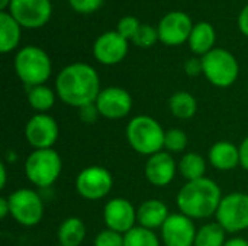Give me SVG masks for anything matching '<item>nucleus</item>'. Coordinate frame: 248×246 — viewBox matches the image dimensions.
Returning <instances> with one entry per match:
<instances>
[{
  "label": "nucleus",
  "instance_id": "1",
  "mask_svg": "<svg viewBox=\"0 0 248 246\" xmlns=\"http://www.w3.org/2000/svg\"><path fill=\"white\" fill-rule=\"evenodd\" d=\"M55 91L61 101L80 109L96 101L100 93V80L92 65L74 62L60 71L55 80Z\"/></svg>",
  "mask_w": 248,
  "mask_h": 246
},
{
  "label": "nucleus",
  "instance_id": "2",
  "mask_svg": "<svg viewBox=\"0 0 248 246\" xmlns=\"http://www.w3.org/2000/svg\"><path fill=\"white\" fill-rule=\"evenodd\" d=\"M222 197L221 187L214 180L203 177L186 181L177 193L176 203L180 213L193 220H203L217 215Z\"/></svg>",
  "mask_w": 248,
  "mask_h": 246
},
{
  "label": "nucleus",
  "instance_id": "3",
  "mask_svg": "<svg viewBox=\"0 0 248 246\" xmlns=\"http://www.w3.org/2000/svg\"><path fill=\"white\" fill-rule=\"evenodd\" d=\"M129 146L140 155L151 157L164 149L166 130L158 120L148 115H138L132 117L125 130Z\"/></svg>",
  "mask_w": 248,
  "mask_h": 246
},
{
  "label": "nucleus",
  "instance_id": "4",
  "mask_svg": "<svg viewBox=\"0 0 248 246\" xmlns=\"http://www.w3.org/2000/svg\"><path fill=\"white\" fill-rule=\"evenodd\" d=\"M62 159L55 149H33L25 161V175L38 188H48L60 178Z\"/></svg>",
  "mask_w": 248,
  "mask_h": 246
},
{
  "label": "nucleus",
  "instance_id": "5",
  "mask_svg": "<svg viewBox=\"0 0 248 246\" xmlns=\"http://www.w3.org/2000/svg\"><path fill=\"white\" fill-rule=\"evenodd\" d=\"M15 70L26 87H35L44 84L49 78L52 65L44 49L38 46H25L16 54Z\"/></svg>",
  "mask_w": 248,
  "mask_h": 246
},
{
  "label": "nucleus",
  "instance_id": "6",
  "mask_svg": "<svg viewBox=\"0 0 248 246\" xmlns=\"http://www.w3.org/2000/svg\"><path fill=\"white\" fill-rule=\"evenodd\" d=\"M202 67L206 80L221 88L232 86L240 72L235 57L222 48H215L205 54L202 57Z\"/></svg>",
  "mask_w": 248,
  "mask_h": 246
},
{
  "label": "nucleus",
  "instance_id": "7",
  "mask_svg": "<svg viewBox=\"0 0 248 246\" xmlns=\"http://www.w3.org/2000/svg\"><path fill=\"white\" fill-rule=\"evenodd\" d=\"M10 216L23 228H33L44 217V200L32 188H17L7 196Z\"/></svg>",
  "mask_w": 248,
  "mask_h": 246
},
{
  "label": "nucleus",
  "instance_id": "8",
  "mask_svg": "<svg viewBox=\"0 0 248 246\" xmlns=\"http://www.w3.org/2000/svg\"><path fill=\"white\" fill-rule=\"evenodd\" d=\"M215 219L227 233H240L248 231L247 193L235 191L224 196Z\"/></svg>",
  "mask_w": 248,
  "mask_h": 246
},
{
  "label": "nucleus",
  "instance_id": "9",
  "mask_svg": "<svg viewBox=\"0 0 248 246\" xmlns=\"http://www.w3.org/2000/svg\"><path fill=\"white\" fill-rule=\"evenodd\" d=\"M77 194L87 202H99L105 199L113 187V175L100 165H92L81 170L74 183Z\"/></svg>",
  "mask_w": 248,
  "mask_h": 246
},
{
  "label": "nucleus",
  "instance_id": "10",
  "mask_svg": "<svg viewBox=\"0 0 248 246\" xmlns=\"http://www.w3.org/2000/svg\"><path fill=\"white\" fill-rule=\"evenodd\" d=\"M25 138L33 149H51L60 138L58 122L48 113H35L25 126Z\"/></svg>",
  "mask_w": 248,
  "mask_h": 246
},
{
  "label": "nucleus",
  "instance_id": "11",
  "mask_svg": "<svg viewBox=\"0 0 248 246\" xmlns=\"http://www.w3.org/2000/svg\"><path fill=\"white\" fill-rule=\"evenodd\" d=\"M94 103L100 116L108 120H121L132 110V97L121 87H106L100 90Z\"/></svg>",
  "mask_w": 248,
  "mask_h": 246
},
{
  "label": "nucleus",
  "instance_id": "12",
  "mask_svg": "<svg viewBox=\"0 0 248 246\" xmlns=\"http://www.w3.org/2000/svg\"><path fill=\"white\" fill-rule=\"evenodd\" d=\"M103 222L108 229L118 233H128L137 223V207L124 197L110 199L103 209Z\"/></svg>",
  "mask_w": 248,
  "mask_h": 246
},
{
  "label": "nucleus",
  "instance_id": "13",
  "mask_svg": "<svg viewBox=\"0 0 248 246\" xmlns=\"http://www.w3.org/2000/svg\"><path fill=\"white\" fill-rule=\"evenodd\" d=\"M195 220L183 213L170 215L161 228V242L164 246H195Z\"/></svg>",
  "mask_w": 248,
  "mask_h": 246
},
{
  "label": "nucleus",
  "instance_id": "14",
  "mask_svg": "<svg viewBox=\"0 0 248 246\" xmlns=\"http://www.w3.org/2000/svg\"><path fill=\"white\" fill-rule=\"evenodd\" d=\"M177 171L179 162H176L173 154L167 151H160L148 157L144 168V175L151 186L163 188L171 184Z\"/></svg>",
  "mask_w": 248,
  "mask_h": 246
},
{
  "label": "nucleus",
  "instance_id": "15",
  "mask_svg": "<svg viewBox=\"0 0 248 246\" xmlns=\"http://www.w3.org/2000/svg\"><path fill=\"white\" fill-rule=\"evenodd\" d=\"M10 14L26 28L42 26L51 14L49 0H10Z\"/></svg>",
  "mask_w": 248,
  "mask_h": 246
},
{
  "label": "nucleus",
  "instance_id": "16",
  "mask_svg": "<svg viewBox=\"0 0 248 246\" xmlns=\"http://www.w3.org/2000/svg\"><path fill=\"white\" fill-rule=\"evenodd\" d=\"M192 29L193 26L190 17L183 12H171L166 14L157 28L158 38L166 45L183 43L186 39H189Z\"/></svg>",
  "mask_w": 248,
  "mask_h": 246
},
{
  "label": "nucleus",
  "instance_id": "17",
  "mask_svg": "<svg viewBox=\"0 0 248 246\" xmlns=\"http://www.w3.org/2000/svg\"><path fill=\"white\" fill-rule=\"evenodd\" d=\"M128 39H125L118 30H110L100 35L94 45L93 54L102 64L112 65L121 62L128 52Z\"/></svg>",
  "mask_w": 248,
  "mask_h": 246
},
{
  "label": "nucleus",
  "instance_id": "18",
  "mask_svg": "<svg viewBox=\"0 0 248 246\" xmlns=\"http://www.w3.org/2000/svg\"><path fill=\"white\" fill-rule=\"evenodd\" d=\"M169 207L158 199H148L137 207V223L138 226L155 231L161 229L169 219Z\"/></svg>",
  "mask_w": 248,
  "mask_h": 246
},
{
  "label": "nucleus",
  "instance_id": "19",
  "mask_svg": "<svg viewBox=\"0 0 248 246\" xmlns=\"http://www.w3.org/2000/svg\"><path fill=\"white\" fill-rule=\"evenodd\" d=\"M208 161L218 171H232L240 167V148L230 141H218L209 148Z\"/></svg>",
  "mask_w": 248,
  "mask_h": 246
},
{
  "label": "nucleus",
  "instance_id": "20",
  "mask_svg": "<svg viewBox=\"0 0 248 246\" xmlns=\"http://www.w3.org/2000/svg\"><path fill=\"white\" fill-rule=\"evenodd\" d=\"M86 236V225L77 216H70L64 219L57 229V239L61 246H81Z\"/></svg>",
  "mask_w": 248,
  "mask_h": 246
},
{
  "label": "nucleus",
  "instance_id": "21",
  "mask_svg": "<svg viewBox=\"0 0 248 246\" xmlns=\"http://www.w3.org/2000/svg\"><path fill=\"white\" fill-rule=\"evenodd\" d=\"M169 109L179 120H190L198 113V100L189 91H176L169 99Z\"/></svg>",
  "mask_w": 248,
  "mask_h": 246
},
{
  "label": "nucleus",
  "instance_id": "22",
  "mask_svg": "<svg viewBox=\"0 0 248 246\" xmlns=\"http://www.w3.org/2000/svg\"><path fill=\"white\" fill-rule=\"evenodd\" d=\"M214 42H215V30L209 23L201 22L196 26H193L192 33L189 36V45L195 54H201L203 57L205 54L212 51Z\"/></svg>",
  "mask_w": 248,
  "mask_h": 246
},
{
  "label": "nucleus",
  "instance_id": "23",
  "mask_svg": "<svg viewBox=\"0 0 248 246\" xmlns=\"http://www.w3.org/2000/svg\"><path fill=\"white\" fill-rule=\"evenodd\" d=\"M206 159L198 152H186L179 161V173L186 181L201 180L206 174Z\"/></svg>",
  "mask_w": 248,
  "mask_h": 246
},
{
  "label": "nucleus",
  "instance_id": "24",
  "mask_svg": "<svg viewBox=\"0 0 248 246\" xmlns=\"http://www.w3.org/2000/svg\"><path fill=\"white\" fill-rule=\"evenodd\" d=\"M20 36V29L19 23L16 19L6 12H0V51L1 52H9L12 51Z\"/></svg>",
  "mask_w": 248,
  "mask_h": 246
},
{
  "label": "nucleus",
  "instance_id": "25",
  "mask_svg": "<svg viewBox=\"0 0 248 246\" xmlns=\"http://www.w3.org/2000/svg\"><path fill=\"white\" fill-rule=\"evenodd\" d=\"M57 91L45 84L28 87V103L36 113H48L55 104Z\"/></svg>",
  "mask_w": 248,
  "mask_h": 246
},
{
  "label": "nucleus",
  "instance_id": "26",
  "mask_svg": "<svg viewBox=\"0 0 248 246\" xmlns=\"http://www.w3.org/2000/svg\"><path fill=\"white\" fill-rule=\"evenodd\" d=\"M227 232L218 222L205 223L198 229L195 246H224L227 242Z\"/></svg>",
  "mask_w": 248,
  "mask_h": 246
},
{
  "label": "nucleus",
  "instance_id": "27",
  "mask_svg": "<svg viewBox=\"0 0 248 246\" xmlns=\"http://www.w3.org/2000/svg\"><path fill=\"white\" fill-rule=\"evenodd\" d=\"M124 246H161V239L154 231L135 226L124 235Z\"/></svg>",
  "mask_w": 248,
  "mask_h": 246
},
{
  "label": "nucleus",
  "instance_id": "28",
  "mask_svg": "<svg viewBox=\"0 0 248 246\" xmlns=\"http://www.w3.org/2000/svg\"><path fill=\"white\" fill-rule=\"evenodd\" d=\"M189 138L185 130L179 128H170L166 130L164 136V149L170 154H180L187 148Z\"/></svg>",
  "mask_w": 248,
  "mask_h": 246
},
{
  "label": "nucleus",
  "instance_id": "29",
  "mask_svg": "<svg viewBox=\"0 0 248 246\" xmlns=\"http://www.w3.org/2000/svg\"><path fill=\"white\" fill-rule=\"evenodd\" d=\"M157 39H160L158 30L150 25H140L138 30L132 36V42L138 46H142V48H148V46L154 45Z\"/></svg>",
  "mask_w": 248,
  "mask_h": 246
},
{
  "label": "nucleus",
  "instance_id": "30",
  "mask_svg": "<svg viewBox=\"0 0 248 246\" xmlns=\"http://www.w3.org/2000/svg\"><path fill=\"white\" fill-rule=\"evenodd\" d=\"M93 246H124V235L106 228L96 235Z\"/></svg>",
  "mask_w": 248,
  "mask_h": 246
},
{
  "label": "nucleus",
  "instance_id": "31",
  "mask_svg": "<svg viewBox=\"0 0 248 246\" xmlns=\"http://www.w3.org/2000/svg\"><path fill=\"white\" fill-rule=\"evenodd\" d=\"M138 28H140V23H138L137 17H134V16H125L118 23V32L125 39H129V38L132 39V36L138 30Z\"/></svg>",
  "mask_w": 248,
  "mask_h": 246
},
{
  "label": "nucleus",
  "instance_id": "32",
  "mask_svg": "<svg viewBox=\"0 0 248 246\" xmlns=\"http://www.w3.org/2000/svg\"><path fill=\"white\" fill-rule=\"evenodd\" d=\"M78 112V119L83 122V123H87V125H92V123H96L99 120L100 116V112L96 106V103H90V104H86L80 109H77Z\"/></svg>",
  "mask_w": 248,
  "mask_h": 246
},
{
  "label": "nucleus",
  "instance_id": "33",
  "mask_svg": "<svg viewBox=\"0 0 248 246\" xmlns=\"http://www.w3.org/2000/svg\"><path fill=\"white\" fill-rule=\"evenodd\" d=\"M103 0H70V4L74 10L81 13H90L100 7Z\"/></svg>",
  "mask_w": 248,
  "mask_h": 246
},
{
  "label": "nucleus",
  "instance_id": "34",
  "mask_svg": "<svg viewBox=\"0 0 248 246\" xmlns=\"http://www.w3.org/2000/svg\"><path fill=\"white\" fill-rule=\"evenodd\" d=\"M185 71L187 75L190 77H196L201 72H203V67H202V59L198 58H190L185 62Z\"/></svg>",
  "mask_w": 248,
  "mask_h": 246
},
{
  "label": "nucleus",
  "instance_id": "35",
  "mask_svg": "<svg viewBox=\"0 0 248 246\" xmlns=\"http://www.w3.org/2000/svg\"><path fill=\"white\" fill-rule=\"evenodd\" d=\"M240 167H243L248 173V136L240 144Z\"/></svg>",
  "mask_w": 248,
  "mask_h": 246
},
{
  "label": "nucleus",
  "instance_id": "36",
  "mask_svg": "<svg viewBox=\"0 0 248 246\" xmlns=\"http://www.w3.org/2000/svg\"><path fill=\"white\" fill-rule=\"evenodd\" d=\"M238 26L241 29V32L248 36V4L241 10L240 17H238Z\"/></svg>",
  "mask_w": 248,
  "mask_h": 246
},
{
  "label": "nucleus",
  "instance_id": "37",
  "mask_svg": "<svg viewBox=\"0 0 248 246\" xmlns=\"http://www.w3.org/2000/svg\"><path fill=\"white\" fill-rule=\"evenodd\" d=\"M10 215V206H9V200L7 197H0V217L6 219Z\"/></svg>",
  "mask_w": 248,
  "mask_h": 246
},
{
  "label": "nucleus",
  "instance_id": "38",
  "mask_svg": "<svg viewBox=\"0 0 248 246\" xmlns=\"http://www.w3.org/2000/svg\"><path fill=\"white\" fill-rule=\"evenodd\" d=\"M224 246H248V241L241 238V236H235V238H231L225 242Z\"/></svg>",
  "mask_w": 248,
  "mask_h": 246
},
{
  "label": "nucleus",
  "instance_id": "39",
  "mask_svg": "<svg viewBox=\"0 0 248 246\" xmlns=\"http://www.w3.org/2000/svg\"><path fill=\"white\" fill-rule=\"evenodd\" d=\"M7 183V170H6V162L0 164V188H4Z\"/></svg>",
  "mask_w": 248,
  "mask_h": 246
},
{
  "label": "nucleus",
  "instance_id": "40",
  "mask_svg": "<svg viewBox=\"0 0 248 246\" xmlns=\"http://www.w3.org/2000/svg\"><path fill=\"white\" fill-rule=\"evenodd\" d=\"M7 4H10V0H0V7L1 9H4Z\"/></svg>",
  "mask_w": 248,
  "mask_h": 246
},
{
  "label": "nucleus",
  "instance_id": "41",
  "mask_svg": "<svg viewBox=\"0 0 248 246\" xmlns=\"http://www.w3.org/2000/svg\"><path fill=\"white\" fill-rule=\"evenodd\" d=\"M247 88H248V86H247Z\"/></svg>",
  "mask_w": 248,
  "mask_h": 246
},
{
  "label": "nucleus",
  "instance_id": "42",
  "mask_svg": "<svg viewBox=\"0 0 248 246\" xmlns=\"http://www.w3.org/2000/svg\"><path fill=\"white\" fill-rule=\"evenodd\" d=\"M58 246H61V245H58Z\"/></svg>",
  "mask_w": 248,
  "mask_h": 246
}]
</instances>
